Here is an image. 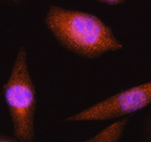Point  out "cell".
Segmentation results:
<instances>
[{"label": "cell", "instance_id": "1", "mask_svg": "<svg viewBox=\"0 0 151 142\" xmlns=\"http://www.w3.org/2000/svg\"><path fill=\"white\" fill-rule=\"evenodd\" d=\"M45 24L62 47L82 58L95 60L123 49L110 27L89 12L50 5Z\"/></svg>", "mask_w": 151, "mask_h": 142}, {"label": "cell", "instance_id": "2", "mask_svg": "<svg viewBox=\"0 0 151 142\" xmlns=\"http://www.w3.org/2000/svg\"><path fill=\"white\" fill-rule=\"evenodd\" d=\"M2 90L12 121L13 135L20 142H33L36 136L37 91L29 71L25 46L17 50L8 80Z\"/></svg>", "mask_w": 151, "mask_h": 142}, {"label": "cell", "instance_id": "3", "mask_svg": "<svg viewBox=\"0 0 151 142\" xmlns=\"http://www.w3.org/2000/svg\"><path fill=\"white\" fill-rule=\"evenodd\" d=\"M151 104V81L124 89L77 113L67 117V122H99L123 117Z\"/></svg>", "mask_w": 151, "mask_h": 142}, {"label": "cell", "instance_id": "4", "mask_svg": "<svg viewBox=\"0 0 151 142\" xmlns=\"http://www.w3.org/2000/svg\"><path fill=\"white\" fill-rule=\"evenodd\" d=\"M129 123V118L124 117L111 123L97 134L85 140V142H116L122 138L123 134Z\"/></svg>", "mask_w": 151, "mask_h": 142}, {"label": "cell", "instance_id": "5", "mask_svg": "<svg viewBox=\"0 0 151 142\" xmlns=\"http://www.w3.org/2000/svg\"><path fill=\"white\" fill-rule=\"evenodd\" d=\"M144 136L146 141L151 142V114L147 117L144 123Z\"/></svg>", "mask_w": 151, "mask_h": 142}, {"label": "cell", "instance_id": "6", "mask_svg": "<svg viewBox=\"0 0 151 142\" xmlns=\"http://www.w3.org/2000/svg\"><path fill=\"white\" fill-rule=\"evenodd\" d=\"M96 1L100 4H106V5H109V6H116V5L124 4L127 0H96Z\"/></svg>", "mask_w": 151, "mask_h": 142}, {"label": "cell", "instance_id": "7", "mask_svg": "<svg viewBox=\"0 0 151 142\" xmlns=\"http://www.w3.org/2000/svg\"><path fill=\"white\" fill-rule=\"evenodd\" d=\"M19 141L15 136H8L6 135H1L0 136V142H17Z\"/></svg>", "mask_w": 151, "mask_h": 142}, {"label": "cell", "instance_id": "8", "mask_svg": "<svg viewBox=\"0 0 151 142\" xmlns=\"http://www.w3.org/2000/svg\"><path fill=\"white\" fill-rule=\"evenodd\" d=\"M10 1H13V2H16V1H17V0H10Z\"/></svg>", "mask_w": 151, "mask_h": 142}]
</instances>
